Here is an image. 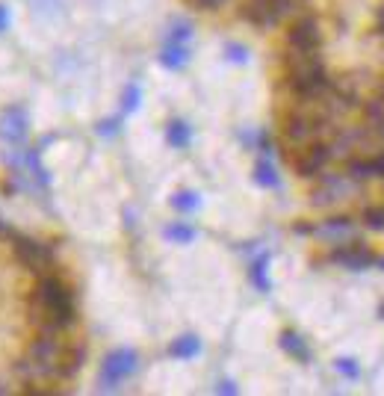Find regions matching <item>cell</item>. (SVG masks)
<instances>
[{"label":"cell","instance_id":"obj_8","mask_svg":"<svg viewBox=\"0 0 384 396\" xmlns=\"http://www.w3.org/2000/svg\"><path fill=\"white\" fill-rule=\"evenodd\" d=\"M328 260H331V263H337V267H343V269H355V272L370 269V267H376V263H378V257H376L370 249H366V245H363L361 240L343 243V245H334V252L328 255Z\"/></svg>","mask_w":384,"mask_h":396},{"label":"cell","instance_id":"obj_1","mask_svg":"<svg viewBox=\"0 0 384 396\" xmlns=\"http://www.w3.org/2000/svg\"><path fill=\"white\" fill-rule=\"evenodd\" d=\"M83 367V349L74 343H65L57 332H42L30 343L27 361L18 367L24 375L36 378H71Z\"/></svg>","mask_w":384,"mask_h":396},{"label":"cell","instance_id":"obj_28","mask_svg":"<svg viewBox=\"0 0 384 396\" xmlns=\"http://www.w3.org/2000/svg\"><path fill=\"white\" fill-rule=\"evenodd\" d=\"M115 130H119V119H110V122H104L101 127H98V134H101V136H112Z\"/></svg>","mask_w":384,"mask_h":396},{"label":"cell","instance_id":"obj_2","mask_svg":"<svg viewBox=\"0 0 384 396\" xmlns=\"http://www.w3.org/2000/svg\"><path fill=\"white\" fill-rule=\"evenodd\" d=\"M30 317L39 322L42 332H65L69 325L77 320V308H74V293L71 287L57 275H42V281L30 299Z\"/></svg>","mask_w":384,"mask_h":396},{"label":"cell","instance_id":"obj_27","mask_svg":"<svg viewBox=\"0 0 384 396\" xmlns=\"http://www.w3.org/2000/svg\"><path fill=\"white\" fill-rule=\"evenodd\" d=\"M190 4H192L195 9H219L225 0H190Z\"/></svg>","mask_w":384,"mask_h":396},{"label":"cell","instance_id":"obj_15","mask_svg":"<svg viewBox=\"0 0 384 396\" xmlns=\"http://www.w3.org/2000/svg\"><path fill=\"white\" fill-rule=\"evenodd\" d=\"M248 275H252V284L260 290V293H269L272 290V281H269V252H263L252 260V269H248Z\"/></svg>","mask_w":384,"mask_h":396},{"label":"cell","instance_id":"obj_20","mask_svg":"<svg viewBox=\"0 0 384 396\" xmlns=\"http://www.w3.org/2000/svg\"><path fill=\"white\" fill-rule=\"evenodd\" d=\"M366 122L373 127H384V86L370 98V104H366Z\"/></svg>","mask_w":384,"mask_h":396},{"label":"cell","instance_id":"obj_25","mask_svg":"<svg viewBox=\"0 0 384 396\" xmlns=\"http://www.w3.org/2000/svg\"><path fill=\"white\" fill-rule=\"evenodd\" d=\"M363 225L373 231H384V207H370L363 213Z\"/></svg>","mask_w":384,"mask_h":396},{"label":"cell","instance_id":"obj_29","mask_svg":"<svg viewBox=\"0 0 384 396\" xmlns=\"http://www.w3.org/2000/svg\"><path fill=\"white\" fill-rule=\"evenodd\" d=\"M9 27V9L4 6V4H0V33H4Z\"/></svg>","mask_w":384,"mask_h":396},{"label":"cell","instance_id":"obj_16","mask_svg":"<svg viewBox=\"0 0 384 396\" xmlns=\"http://www.w3.org/2000/svg\"><path fill=\"white\" fill-rule=\"evenodd\" d=\"M278 340H281V349L287 352V355H293L296 361H302V364H308V361H310V349H308V343H305V337H302V334H296V332H284Z\"/></svg>","mask_w":384,"mask_h":396},{"label":"cell","instance_id":"obj_32","mask_svg":"<svg viewBox=\"0 0 384 396\" xmlns=\"http://www.w3.org/2000/svg\"><path fill=\"white\" fill-rule=\"evenodd\" d=\"M378 313H381V320H384V305H381V310H378Z\"/></svg>","mask_w":384,"mask_h":396},{"label":"cell","instance_id":"obj_26","mask_svg":"<svg viewBox=\"0 0 384 396\" xmlns=\"http://www.w3.org/2000/svg\"><path fill=\"white\" fill-rule=\"evenodd\" d=\"M228 59H233V62H245L248 59V51L243 45H228Z\"/></svg>","mask_w":384,"mask_h":396},{"label":"cell","instance_id":"obj_13","mask_svg":"<svg viewBox=\"0 0 384 396\" xmlns=\"http://www.w3.org/2000/svg\"><path fill=\"white\" fill-rule=\"evenodd\" d=\"M0 136L6 142H21L27 136V112L21 107H12L0 119Z\"/></svg>","mask_w":384,"mask_h":396},{"label":"cell","instance_id":"obj_31","mask_svg":"<svg viewBox=\"0 0 384 396\" xmlns=\"http://www.w3.org/2000/svg\"><path fill=\"white\" fill-rule=\"evenodd\" d=\"M376 30L384 36V6H381V9H378V15H376Z\"/></svg>","mask_w":384,"mask_h":396},{"label":"cell","instance_id":"obj_9","mask_svg":"<svg viewBox=\"0 0 384 396\" xmlns=\"http://www.w3.org/2000/svg\"><path fill=\"white\" fill-rule=\"evenodd\" d=\"M331 160V145L325 142H310L305 148H298V157H296V175L298 177H316L322 169H325V163Z\"/></svg>","mask_w":384,"mask_h":396},{"label":"cell","instance_id":"obj_12","mask_svg":"<svg viewBox=\"0 0 384 396\" xmlns=\"http://www.w3.org/2000/svg\"><path fill=\"white\" fill-rule=\"evenodd\" d=\"M313 234L331 245H343V243H349V237H355V219H349V216L325 219L320 228H313Z\"/></svg>","mask_w":384,"mask_h":396},{"label":"cell","instance_id":"obj_11","mask_svg":"<svg viewBox=\"0 0 384 396\" xmlns=\"http://www.w3.org/2000/svg\"><path fill=\"white\" fill-rule=\"evenodd\" d=\"M349 175L355 180H370V177H384V151H370V154H355L349 157Z\"/></svg>","mask_w":384,"mask_h":396},{"label":"cell","instance_id":"obj_6","mask_svg":"<svg viewBox=\"0 0 384 396\" xmlns=\"http://www.w3.org/2000/svg\"><path fill=\"white\" fill-rule=\"evenodd\" d=\"M355 187H358V180L349 175V172L346 175H325L320 180V187L313 190V204L316 207L340 204V202H346V198H352Z\"/></svg>","mask_w":384,"mask_h":396},{"label":"cell","instance_id":"obj_4","mask_svg":"<svg viewBox=\"0 0 384 396\" xmlns=\"http://www.w3.org/2000/svg\"><path fill=\"white\" fill-rule=\"evenodd\" d=\"M290 12H296V0H245L243 18L255 27H275Z\"/></svg>","mask_w":384,"mask_h":396},{"label":"cell","instance_id":"obj_3","mask_svg":"<svg viewBox=\"0 0 384 396\" xmlns=\"http://www.w3.org/2000/svg\"><path fill=\"white\" fill-rule=\"evenodd\" d=\"M284 69H287V86L298 98H313L328 89V74L320 51H293L290 47Z\"/></svg>","mask_w":384,"mask_h":396},{"label":"cell","instance_id":"obj_10","mask_svg":"<svg viewBox=\"0 0 384 396\" xmlns=\"http://www.w3.org/2000/svg\"><path fill=\"white\" fill-rule=\"evenodd\" d=\"M287 42L293 51H320L322 45V30H320V21L305 15V18H298L290 33H287Z\"/></svg>","mask_w":384,"mask_h":396},{"label":"cell","instance_id":"obj_17","mask_svg":"<svg viewBox=\"0 0 384 396\" xmlns=\"http://www.w3.org/2000/svg\"><path fill=\"white\" fill-rule=\"evenodd\" d=\"M198 352H202V340H198L195 334H183V337H175L172 346H169V355L178 358V361H190L195 358Z\"/></svg>","mask_w":384,"mask_h":396},{"label":"cell","instance_id":"obj_18","mask_svg":"<svg viewBox=\"0 0 384 396\" xmlns=\"http://www.w3.org/2000/svg\"><path fill=\"white\" fill-rule=\"evenodd\" d=\"M255 180L260 187H266V190H278L281 187V177H278V172H275V166L269 160H257V166H255Z\"/></svg>","mask_w":384,"mask_h":396},{"label":"cell","instance_id":"obj_7","mask_svg":"<svg viewBox=\"0 0 384 396\" xmlns=\"http://www.w3.org/2000/svg\"><path fill=\"white\" fill-rule=\"evenodd\" d=\"M15 255L24 263L27 269L39 272V275H47L54 269V252L47 249L45 243L39 240H30V237H15Z\"/></svg>","mask_w":384,"mask_h":396},{"label":"cell","instance_id":"obj_21","mask_svg":"<svg viewBox=\"0 0 384 396\" xmlns=\"http://www.w3.org/2000/svg\"><path fill=\"white\" fill-rule=\"evenodd\" d=\"M198 204H202V198H198L192 190H183V192L172 195V207L180 210V213H192V210H198Z\"/></svg>","mask_w":384,"mask_h":396},{"label":"cell","instance_id":"obj_22","mask_svg":"<svg viewBox=\"0 0 384 396\" xmlns=\"http://www.w3.org/2000/svg\"><path fill=\"white\" fill-rule=\"evenodd\" d=\"M165 237H169L172 243H192L195 240V228L183 225V222H175V225L165 228Z\"/></svg>","mask_w":384,"mask_h":396},{"label":"cell","instance_id":"obj_14","mask_svg":"<svg viewBox=\"0 0 384 396\" xmlns=\"http://www.w3.org/2000/svg\"><path fill=\"white\" fill-rule=\"evenodd\" d=\"M160 62L165 65V69H172V71L183 69V65L190 62V47H187V42H172V39H165L163 51H160Z\"/></svg>","mask_w":384,"mask_h":396},{"label":"cell","instance_id":"obj_5","mask_svg":"<svg viewBox=\"0 0 384 396\" xmlns=\"http://www.w3.org/2000/svg\"><path fill=\"white\" fill-rule=\"evenodd\" d=\"M139 367V355L133 349H115L104 358L101 367V390H115L124 378H130Z\"/></svg>","mask_w":384,"mask_h":396},{"label":"cell","instance_id":"obj_30","mask_svg":"<svg viewBox=\"0 0 384 396\" xmlns=\"http://www.w3.org/2000/svg\"><path fill=\"white\" fill-rule=\"evenodd\" d=\"M216 393H237V388H233V382H222L216 388Z\"/></svg>","mask_w":384,"mask_h":396},{"label":"cell","instance_id":"obj_33","mask_svg":"<svg viewBox=\"0 0 384 396\" xmlns=\"http://www.w3.org/2000/svg\"><path fill=\"white\" fill-rule=\"evenodd\" d=\"M381 136H384V127H381Z\"/></svg>","mask_w":384,"mask_h":396},{"label":"cell","instance_id":"obj_19","mask_svg":"<svg viewBox=\"0 0 384 396\" xmlns=\"http://www.w3.org/2000/svg\"><path fill=\"white\" fill-rule=\"evenodd\" d=\"M165 139H169V145H172V148H187V145H190V139H192V130H190V124H187V122L175 119V122L169 124V130H165Z\"/></svg>","mask_w":384,"mask_h":396},{"label":"cell","instance_id":"obj_23","mask_svg":"<svg viewBox=\"0 0 384 396\" xmlns=\"http://www.w3.org/2000/svg\"><path fill=\"white\" fill-rule=\"evenodd\" d=\"M139 98H142L139 86H136V83H130V86L124 89V98H122V112L127 115V112L136 110V107H139Z\"/></svg>","mask_w":384,"mask_h":396},{"label":"cell","instance_id":"obj_24","mask_svg":"<svg viewBox=\"0 0 384 396\" xmlns=\"http://www.w3.org/2000/svg\"><path fill=\"white\" fill-rule=\"evenodd\" d=\"M334 367H337V373L346 375V378H358L361 375V367H358L355 358H337L334 361Z\"/></svg>","mask_w":384,"mask_h":396}]
</instances>
